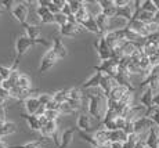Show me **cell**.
<instances>
[{"label":"cell","instance_id":"6da1fadb","mask_svg":"<svg viewBox=\"0 0 159 148\" xmlns=\"http://www.w3.org/2000/svg\"><path fill=\"white\" fill-rule=\"evenodd\" d=\"M89 103H87V113L101 125L104 121L107 111H108V97L102 93L100 89H97V93H89L86 94Z\"/></svg>","mask_w":159,"mask_h":148},{"label":"cell","instance_id":"7a4b0ae2","mask_svg":"<svg viewBox=\"0 0 159 148\" xmlns=\"http://www.w3.org/2000/svg\"><path fill=\"white\" fill-rule=\"evenodd\" d=\"M35 44H43V46H50L51 43L47 40V39H29L26 35L24 36H18L17 40H15V57H14V61L15 62H20V58L22 57L24 54L26 53L28 50H30V47Z\"/></svg>","mask_w":159,"mask_h":148},{"label":"cell","instance_id":"3957f363","mask_svg":"<svg viewBox=\"0 0 159 148\" xmlns=\"http://www.w3.org/2000/svg\"><path fill=\"white\" fill-rule=\"evenodd\" d=\"M119 61L120 60H116V58L101 61L98 65L93 67V69L96 71V72H101L104 75H108V76H111V78L115 79V76L118 75V71H119Z\"/></svg>","mask_w":159,"mask_h":148},{"label":"cell","instance_id":"277c9868","mask_svg":"<svg viewBox=\"0 0 159 148\" xmlns=\"http://www.w3.org/2000/svg\"><path fill=\"white\" fill-rule=\"evenodd\" d=\"M58 60H60V58L56 55L53 49H48V50L44 53L43 57H42L40 64H39V68H38V72L39 73H44V72H47V71H50L51 68L57 64Z\"/></svg>","mask_w":159,"mask_h":148},{"label":"cell","instance_id":"5b68a950","mask_svg":"<svg viewBox=\"0 0 159 148\" xmlns=\"http://www.w3.org/2000/svg\"><path fill=\"white\" fill-rule=\"evenodd\" d=\"M94 47H96V50H97L100 61H107V60L114 58V51H112V49L108 46V43H107L104 36H100L98 40L94 43Z\"/></svg>","mask_w":159,"mask_h":148},{"label":"cell","instance_id":"8992f818","mask_svg":"<svg viewBox=\"0 0 159 148\" xmlns=\"http://www.w3.org/2000/svg\"><path fill=\"white\" fill-rule=\"evenodd\" d=\"M11 15H13L14 20L18 21L21 25L26 24V20H28V15H29L28 3L26 2H17V4H15L14 8L11 10Z\"/></svg>","mask_w":159,"mask_h":148},{"label":"cell","instance_id":"52a82bcc","mask_svg":"<svg viewBox=\"0 0 159 148\" xmlns=\"http://www.w3.org/2000/svg\"><path fill=\"white\" fill-rule=\"evenodd\" d=\"M91 123H93V118L89 113L82 112L78 116V121H76V129L82 132H86V133H94L97 129H94Z\"/></svg>","mask_w":159,"mask_h":148},{"label":"cell","instance_id":"ba28073f","mask_svg":"<svg viewBox=\"0 0 159 148\" xmlns=\"http://www.w3.org/2000/svg\"><path fill=\"white\" fill-rule=\"evenodd\" d=\"M82 30H83V28H82L79 24H65L64 26L58 28V32H60L61 36H65V38H72V36L78 35V33H80Z\"/></svg>","mask_w":159,"mask_h":148},{"label":"cell","instance_id":"9c48e42d","mask_svg":"<svg viewBox=\"0 0 159 148\" xmlns=\"http://www.w3.org/2000/svg\"><path fill=\"white\" fill-rule=\"evenodd\" d=\"M21 116L26 121V125H28V127L30 129V130L39 132V133L42 132V129H43V123H42V121H40V116L28 115V113H21Z\"/></svg>","mask_w":159,"mask_h":148},{"label":"cell","instance_id":"30bf717a","mask_svg":"<svg viewBox=\"0 0 159 148\" xmlns=\"http://www.w3.org/2000/svg\"><path fill=\"white\" fill-rule=\"evenodd\" d=\"M75 133H78L76 127H68L61 133V143L57 148H69L73 141V137H75Z\"/></svg>","mask_w":159,"mask_h":148},{"label":"cell","instance_id":"8fae6325","mask_svg":"<svg viewBox=\"0 0 159 148\" xmlns=\"http://www.w3.org/2000/svg\"><path fill=\"white\" fill-rule=\"evenodd\" d=\"M22 104H24V108H25L28 115H36L39 108L42 107L40 101H39V97H28L26 100L22 101Z\"/></svg>","mask_w":159,"mask_h":148},{"label":"cell","instance_id":"7c38bea8","mask_svg":"<svg viewBox=\"0 0 159 148\" xmlns=\"http://www.w3.org/2000/svg\"><path fill=\"white\" fill-rule=\"evenodd\" d=\"M36 15L39 17V21H40L42 24H56V21H54V14L48 10V7L36 6Z\"/></svg>","mask_w":159,"mask_h":148},{"label":"cell","instance_id":"4fadbf2b","mask_svg":"<svg viewBox=\"0 0 159 148\" xmlns=\"http://www.w3.org/2000/svg\"><path fill=\"white\" fill-rule=\"evenodd\" d=\"M116 86H119V85H118V82H116L114 78H111V76H108V75H104L101 82H100V87L98 89L107 95V97H108V95L111 94L112 89L116 87Z\"/></svg>","mask_w":159,"mask_h":148},{"label":"cell","instance_id":"5bb4252c","mask_svg":"<svg viewBox=\"0 0 159 148\" xmlns=\"http://www.w3.org/2000/svg\"><path fill=\"white\" fill-rule=\"evenodd\" d=\"M104 73L101 72H94L93 76H90V78L87 79L86 82H83L80 85L82 90H89V89H98L100 87V82H101Z\"/></svg>","mask_w":159,"mask_h":148},{"label":"cell","instance_id":"9a60e30c","mask_svg":"<svg viewBox=\"0 0 159 148\" xmlns=\"http://www.w3.org/2000/svg\"><path fill=\"white\" fill-rule=\"evenodd\" d=\"M54 50V53L58 58H65L66 55H68V49H66V46L64 44V42L61 40V38H57V36H54L53 38V47H51Z\"/></svg>","mask_w":159,"mask_h":148},{"label":"cell","instance_id":"2e32d148","mask_svg":"<svg viewBox=\"0 0 159 148\" xmlns=\"http://www.w3.org/2000/svg\"><path fill=\"white\" fill-rule=\"evenodd\" d=\"M93 134H94V138H96L97 147H98V146H108V144H111V141H109V136H108V130H107V129H104L102 126L97 129Z\"/></svg>","mask_w":159,"mask_h":148},{"label":"cell","instance_id":"e0dca14e","mask_svg":"<svg viewBox=\"0 0 159 148\" xmlns=\"http://www.w3.org/2000/svg\"><path fill=\"white\" fill-rule=\"evenodd\" d=\"M126 28L130 30H133V32L139 33V35H141L143 38H147L145 36V24L141 22V21H139V20H136V18H133L130 22H127Z\"/></svg>","mask_w":159,"mask_h":148},{"label":"cell","instance_id":"ac0fdd59","mask_svg":"<svg viewBox=\"0 0 159 148\" xmlns=\"http://www.w3.org/2000/svg\"><path fill=\"white\" fill-rule=\"evenodd\" d=\"M140 104L144 105L147 109H151V108L154 107V93H152L151 87H147L145 91L141 94V97H140Z\"/></svg>","mask_w":159,"mask_h":148},{"label":"cell","instance_id":"d6986e66","mask_svg":"<svg viewBox=\"0 0 159 148\" xmlns=\"http://www.w3.org/2000/svg\"><path fill=\"white\" fill-rule=\"evenodd\" d=\"M24 29H25V33L26 36H28L29 39H33V40H36V39H40V26L39 25H33V24H24Z\"/></svg>","mask_w":159,"mask_h":148},{"label":"cell","instance_id":"ffe728a7","mask_svg":"<svg viewBox=\"0 0 159 148\" xmlns=\"http://www.w3.org/2000/svg\"><path fill=\"white\" fill-rule=\"evenodd\" d=\"M80 26L83 28L84 30H87V32L96 33V35L101 36V30H100L98 25H97V21H96V18H94V17H90L87 21H84L83 24H80Z\"/></svg>","mask_w":159,"mask_h":148},{"label":"cell","instance_id":"44dd1931","mask_svg":"<svg viewBox=\"0 0 159 148\" xmlns=\"http://www.w3.org/2000/svg\"><path fill=\"white\" fill-rule=\"evenodd\" d=\"M84 3V7H86V10L89 11V14H90V17H94L96 18L97 15H100L102 13L101 7H100V3L97 2V0H94V2H90V0H87V2H83Z\"/></svg>","mask_w":159,"mask_h":148},{"label":"cell","instance_id":"7402d4cb","mask_svg":"<svg viewBox=\"0 0 159 148\" xmlns=\"http://www.w3.org/2000/svg\"><path fill=\"white\" fill-rule=\"evenodd\" d=\"M127 91H129V89L125 87V86H116V87L112 89L111 94L108 95V100H111V101H120L122 97H123Z\"/></svg>","mask_w":159,"mask_h":148},{"label":"cell","instance_id":"603a6c76","mask_svg":"<svg viewBox=\"0 0 159 148\" xmlns=\"http://www.w3.org/2000/svg\"><path fill=\"white\" fill-rule=\"evenodd\" d=\"M108 136H109V141L111 143H126L127 141V136L123 130H108Z\"/></svg>","mask_w":159,"mask_h":148},{"label":"cell","instance_id":"cb8c5ba5","mask_svg":"<svg viewBox=\"0 0 159 148\" xmlns=\"http://www.w3.org/2000/svg\"><path fill=\"white\" fill-rule=\"evenodd\" d=\"M147 143V148H158L159 147V140H158V132L155 130V127H152L151 130L148 132L145 138Z\"/></svg>","mask_w":159,"mask_h":148},{"label":"cell","instance_id":"d4e9b609","mask_svg":"<svg viewBox=\"0 0 159 148\" xmlns=\"http://www.w3.org/2000/svg\"><path fill=\"white\" fill-rule=\"evenodd\" d=\"M47 138L44 137H40L38 140H33V141H29V143H25L22 146H10V148H48V147H44V143Z\"/></svg>","mask_w":159,"mask_h":148},{"label":"cell","instance_id":"484cf974","mask_svg":"<svg viewBox=\"0 0 159 148\" xmlns=\"http://www.w3.org/2000/svg\"><path fill=\"white\" fill-rule=\"evenodd\" d=\"M17 130H18L17 123L7 122L4 126H2V127H0V141H2L3 137H7V136H10V134H14Z\"/></svg>","mask_w":159,"mask_h":148},{"label":"cell","instance_id":"4316f807","mask_svg":"<svg viewBox=\"0 0 159 148\" xmlns=\"http://www.w3.org/2000/svg\"><path fill=\"white\" fill-rule=\"evenodd\" d=\"M17 86L20 89H22V90L29 91V90H32V81H30V78H29L28 75H25V73H21L20 79H18Z\"/></svg>","mask_w":159,"mask_h":148},{"label":"cell","instance_id":"83f0119b","mask_svg":"<svg viewBox=\"0 0 159 148\" xmlns=\"http://www.w3.org/2000/svg\"><path fill=\"white\" fill-rule=\"evenodd\" d=\"M68 93L69 89H61V90H57L53 93V100L57 101L58 104H64L68 101Z\"/></svg>","mask_w":159,"mask_h":148},{"label":"cell","instance_id":"f1b7e54d","mask_svg":"<svg viewBox=\"0 0 159 148\" xmlns=\"http://www.w3.org/2000/svg\"><path fill=\"white\" fill-rule=\"evenodd\" d=\"M68 98L69 100H73V101H78V103H82V100H83V91H82L80 86H76V87L69 89Z\"/></svg>","mask_w":159,"mask_h":148},{"label":"cell","instance_id":"f546056e","mask_svg":"<svg viewBox=\"0 0 159 148\" xmlns=\"http://www.w3.org/2000/svg\"><path fill=\"white\" fill-rule=\"evenodd\" d=\"M145 116L151 119L155 123V126L159 129V107H152L151 109H147Z\"/></svg>","mask_w":159,"mask_h":148},{"label":"cell","instance_id":"4dcf8cb0","mask_svg":"<svg viewBox=\"0 0 159 148\" xmlns=\"http://www.w3.org/2000/svg\"><path fill=\"white\" fill-rule=\"evenodd\" d=\"M141 136L137 134V133H131L129 134V137H127V141L125 143V148H136L137 143H139L140 140H141Z\"/></svg>","mask_w":159,"mask_h":148},{"label":"cell","instance_id":"1f68e13d","mask_svg":"<svg viewBox=\"0 0 159 148\" xmlns=\"http://www.w3.org/2000/svg\"><path fill=\"white\" fill-rule=\"evenodd\" d=\"M75 18H76V21H78V24L80 25V24H83L84 21H87L89 18H90V14H89V11L86 10V7L83 6V7H82L80 10L75 14Z\"/></svg>","mask_w":159,"mask_h":148},{"label":"cell","instance_id":"d6a6232c","mask_svg":"<svg viewBox=\"0 0 159 148\" xmlns=\"http://www.w3.org/2000/svg\"><path fill=\"white\" fill-rule=\"evenodd\" d=\"M141 10H143V11H147V13L155 14V13H157V11H158V8L155 7V4H154V0H143Z\"/></svg>","mask_w":159,"mask_h":148},{"label":"cell","instance_id":"836d02e7","mask_svg":"<svg viewBox=\"0 0 159 148\" xmlns=\"http://www.w3.org/2000/svg\"><path fill=\"white\" fill-rule=\"evenodd\" d=\"M78 130V129H76ZM78 133L79 136L82 137V140H84V141H87L90 146H93L94 148L97 147V143H96V138H94V134L93 133H86V132H82V130H78Z\"/></svg>","mask_w":159,"mask_h":148},{"label":"cell","instance_id":"e575fe53","mask_svg":"<svg viewBox=\"0 0 159 148\" xmlns=\"http://www.w3.org/2000/svg\"><path fill=\"white\" fill-rule=\"evenodd\" d=\"M120 103L123 104V105H126V107H131V105H134V91L133 90H129L126 94L122 97V100H120Z\"/></svg>","mask_w":159,"mask_h":148},{"label":"cell","instance_id":"d590c367","mask_svg":"<svg viewBox=\"0 0 159 148\" xmlns=\"http://www.w3.org/2000/svg\"><path fill=\"white\" fill-rule=\"evenodd\" d=\"M68 4H69V8H71L72 14L75 15V14L78 13V11L84 6V3L80 2V0H68Z\"/></svg>","mask_w":159,"mask_h":148},{"label":"cell","instance_id":"8d00e7d4","mask_svg":"<svg viewBox=\"0 0 159 148\" xmlns=\"http://www.w3.org/2000/svg\"><path fill=\"white\" fill-rule=\"evenodd\" d=\"M54 21H56L58 28H61V26L65 25V24H68V17H66L65 14H62V13H58V14L54 15Z\"/></svg>","mask_w":159,"mask_h":148},{"label":"cell","instance_id":"74e56055","mask_svg":"<svg viewBox=\"0 0 159 148\" xmlns=\"http://www.w3.org/2000/svg\"><path fill=\"white\" fill-rule=\"evenodd\" d=\"M60 116H61L60 111H46V113H44V118L50 122H57Z\"/></svg>","mask_w":159,"mask_h":148},{"label":"cell","instance_id":"f35d334b","mask_svg":"<svg viewBox=\"0 0 159 148\" xmlns=\"http://www.w3.org/2000/svg\"><path fill=\"white\" fill-rule=\"evenodd\" d=\"M76 111L73 109V108L69 105L68 103H64V104H61V107H60V113L61 115H72V113H75Z\"/></svg>","mask_w":159,"mask_h":148},{"label":"cell","instance_id":"ab89813d","mask_svg":"<svg viewBox=\"0 0 159 148\" xmlns=\"http://www.w3.org/2000/svg\"><path fill=\"white\" fill-rule=\"evenodd\" d=\"M11 72H13V68H11V67L0 65V76L3 78V81H7V79L10 78Z\"/></svg>","mask_w":159,"mask_h":148},{"label":"cell","instance_id":"60d3db41","mask_svg":"<svg viewBox=\"0 0 159 148\" xmlns=\"http://www.w3.org/2000/svg\"><path fill=\"white\" fill-rule=\"evenodd\" d=\"M15 4H17V2H14V0H3V2H0V7L4 11H10V13Z\"/></svg>","mask_w":159,"mask_h":148},{"label":"cell","instance_id":"b9f144b4","mask_svg":"<svg viewBox=\"0 0 159 148\" xmlns=\"http://www.w3.org/2000/svg\"><path fill=\"white\" fill-rule=\"evenodd\" d=\"M51 100H53V94H50V93H42L39 95V101H40V104L44 107L47 105Z\"/></svg>","mask_w":159,"mask_h":148},{"label":"cell","instance_id":"7bdbcfd3","mask_svg":"<svg viewBox=\"0 0 159 148\" xmlns=\"http://www.w3.org/2000/svg\"><path fill=\"white\" fill-rule=\"evenodd\" d=\"M114 2H115V7L116 8H123V7H126V6L130 4L129 0H114Z\"/></svg>","mask_w":159,"mask_h":148},{"label":"cell","instance_id":"ee69618b","mask_svg":"<svg viewBox=\"0 0 159 148\" xmlns=\"http://www.w3.org/2000/svg\"><path fill=\"white\" fill-rule=\"evenodd\" d=\"M7 123V118H6V108H0V127Z\"/></svg>","mask_w":159,"mask_h":148},{"label":"cell","instance_id":"f6af8a7d","mask_svg":"<svg viewBox=\"0 0 159 148\" xmlns=\"http://www.w3.org/2000/svg\"><path fill=\"white\" fill-rule=\"evenodd\" d=\"M0 97L3 98V100L6 101V103H7L8 100H10V91H7L6 90V89H3V87H0Z\"/></svg>","mask_w":159,"mask_h":148},{"label":"cell","instance_id":"bcb514c9","mask_svg":"<svg viewBox=\"0 0 159 148\" xmlns=\"http://www.w3.org/2000/svg\"><path fill=\"white\" fill-rule=\"evenodd\" d=\"M136 148H147V143H145V138H141V140L137 143Z\"/></svg>","mask_w":159,"mask_h":148},{"label":"cell","instance_id":"7dc6e473","mask_svg":"<svg viewBox=\"0 0 159 148\" xmlns=\"http://www.w3.org/2000/svg\"><path fill=\"white\" fill-rule=\"evenodd\" d=\"M109 147L111 148H125V143H111Z\"/></svg>","mask_w":159,"mask_h":148},{"label":"cell","instance_id":"c3c4849f","mask_svg":"<svg viewBox=\"0 0 159 148\" xmlns=\"http://www.w3.org/2000/svg\"><path fill=\"white\" fill-rule=\"evenodd\" d=\"M154 107H159V94L154 95Z\"/></svg>","mask_w":159,"mask_h":148},{"label":"cell","instance_id":"681fc988","mask_svg":"<svg viewBox=\"0 0 159 148\" xmlns=\"http://www.w3.org/2000/svg\"><path fill=\"white\" fill-rule=\"evenodd\" d=\"M154 22H157L158 25H159V10L155 13V15H154Z\"/></svg>","mask_w":159,"mask_h":148},{"label":"cell","instance_id":"f907efd6","mask_svg":"<svg viewBox=\"0 0 159 148\" xmlns=\"http://www.w3.org/2000/svg\"><path fill=\"white\" fill-rule=\"evenodd\" d=\"M0 148H10V146H7L6 143H3V141H0Z\"/></svg>","mask_w":159,"mask_h":148},{"label":"cell","instance_id":"816d5d0a","mask_svg":"<svg viewBox=\"0 0 159 148\" xmlns=\"http://www.w3.org/2000/svg\"><path fill=\"white\" fill-rule=\"evenodd\" d=\"M0 105H2V107H6V101L3 100L2 97H0Z\"/></svg>","mask_w":159,"mask_h":148},{"label":"cell","instance_id":"f5cc1de1","mask_svg":"<svg viewBox=\"0 0 159 148\" xmlns=\"http://www.w3.org/2000/svg\"><path fill=\"white\" fill-rule=\"evenodd\" d=\"M154 4H155V7L159 10V0H154Z\"/></svg>","mask_w":159,"mask_h":148},{"label":"cell","instance_id":"db71d44e","mask_svg":"<svg viewBox=\"0 0 159 148\" xmlns=\"http://www.w3.org/2000/svg\"><path fill=\"white\" fill-rule=\"evenodd\" d=\"M97 148H111V147H109V144H108V146H98Z\"/></svg>","mask_w":159,"mask_h":148},{"label":"cell","instance_id":"11a10c76","mask_svg":"<svg viewBox=\"0 0 159 148\" xmlns=\"http://www.w3.org/2000/svg\"><path fill=\"white\" fill-rule=\"evenodd\" d=\"M3 13H4V10H3V8L0 7V14H3Z\"/></svg>","mask_w":159,"mask_h":148},{"label":"cell","instance_id":"9f6ffc18","mask_svg":"<svg viewBox=\"0 0 159 148\" xmlns=\"http://www.w3.org/2000/svg\"><path fill=\"white\" fill-rule=\"evenodd\" d=\"M2 83H3V78L0 76V86H2Z\"/></svg>","mask_w":159,"mask_h":148},{"label":"cell","instance_id":"6f0895ef","mask_svg":"<svg viewBox=\"0 0 159 148\" xmlns=\"http://www.w3.org/2000/svg\"><path fill=\"white\" fill-rule=\"evenodd\" d=\"M158 140H159V133H158Z\"/></svg>","mask_w":159,"mask_h":148},{"label":"cell","instance_id":"680465c9","mask_svg":"<svg viewBox=\"0 0 159 148\" xmlns=\"http://www.w3.org/2000/svg\"><path fill=\"white\" fill-rule=\"evenodd\" d=\"M0 87H2V86H0Z\"/></svg>","mask_w":159,"mask_h":148},{"label":"cell","instance_id":"91938a15","mask_svg":"<svg viewBox=\"0 0 159 148\" xmlns=\"http://www.w3.org/2000/svg\"><path fill=\"white\" fill-rule=\"evenodd\" d=\"M158 148H159V147H158Z\"/></svg>","mask_w":159,"mask_h":148}]
</instances>
